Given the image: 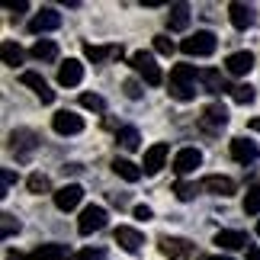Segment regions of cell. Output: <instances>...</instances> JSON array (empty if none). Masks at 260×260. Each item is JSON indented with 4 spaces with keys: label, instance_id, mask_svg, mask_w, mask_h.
<instances>
[{
    "label": "cell",
    "instance_id": "cell-1",
    "mask_svg": "<svg viewBox=\"0 0 260 260\" xmlns=\"http://www.w3.org/2000/svg\"><path fill=\"white\" fill-rule=\"evenodd\" d=\"M171 96L186 103V100L196 96V64H174L171 68V81H167Z\"/></svg>",
    "mask_w": 260,
    "mask_h": 260
},
{
    "label": "cell",
    "instance_id": "cell-2",
    "mask_svg": "<svg viewBox=\"0 0 260 260\" xmlns=\"http://www.w3.org/2000/svg\"><path fill=\"white\" fill-rule=\"evenodd\" d=\"M215 45H218V39H215V32H209V29H199V32H193L189 39H183V42H180L183 55H196V58L212 55Z\"/></svg>",
    "mask_w": 260,
    "mask_h": 260
},
{
    "label": "cell",
    "instance_id": "cell-3",
    "mask_svg": "<svg viewBox=\"0 0 260 260\" xmlns=\"http://www.w3.org/2000/svg\"><path fill=\"white\" fill-rule=\"evenodd\" d=\"M128 64H132L135 74H142L145 84H151V87H157V84L164 81V74H161V68L154 64V55L151 52H135L132 58H128Z\"/></svg>",
    "mask_w": 260,
    "mask_h": 260
},
{
    "label": "cell",
    "instance_id": "cell-4",
    "mask_svg": "<svg viewBox=\"0 0 260 260\" xmlns=\"http://www.w3.org/2000/svg\"><path fill=\"white\" fill-rule=\"evenodd\" d=\"M10 148L19 161H29V154L39 148V135L29 132V128H16V132H10Z\"/></svg>",
    "mask_w": 260,
    "mask_h": 260
},
{
    "label": "cell",
    "instance_id": "cell-5",
    "mask_svg": "<svg viewBox=\"0 0 260 260\" xmlns=\"http://www.w3.org/2000/svg\"><path fill=\"white\" fill-rule=\"evenodd\" d=\"M100 228H106V209L103 206H87L81 218H77V232L81 235H93Z\"/></svg>",
    "mask_w": 260,
    "mask_h": 260
},
{
    "label": "cell",
    "instance_id": "cell-6",
    "mask_svg": "<svg viewBox=\"0 0 260 260\" xmlns=\"http://www.w3.org/2000/svg\"><path fill=\"white\" fill-rule=\"evenodd\" d=\"M157 247H161V254L171 257V260H186V257H193V251H196L193 241H186V238H167V235L161 238Z\"/></svg>",
    "mask_w": 260,
    "mask_h": 260
},
{
    "label": "cell",
    "instance_id": "cell-7",
    "mask_svg": "<svg viewBox=\"0 0 260 260\" xmlns=\"http://www.w3.org/2000/svg\"><path fill=\"white\" fill-rule=\"evenodd\" d=\"M199 125L206 128V132H222V128L228 125V109L222 103H212L203 109V116H199Z\"/></svg>",
    "mask_w": 260,
    "mask_h": 260
},
{
    "label": "cell",
    "instance_id": "cell-8",
    "mask_svg": "<svg viewBox=\"0 0 260 260\" xmlns=\"http://www.w3.org/2000/svg\"><path fill=\"white\" fill-rule=\"evenodd\" d=\"M61 26V13L58 10H52V7H42L39 13L29 19V32H52V29H58Z\"/></svg>",
    "mask_w": 260,
    "mask_h": 260
},
{
    "label": "cell",
    "instance_id": "cell-9",
    "mask_svg": "<svg viewBox=\"0 0 260 260\" xmlns=\"http://www.w3.org/2000/svg\"><path fill=\"white\" fill-rule=\"evenodd\" d=\"M52 128L58 135H77V132H84V119L77 113H71V109H61V113H55Z\"/></svg>",
    "mask_w": 260,
    "mask_h": 260
},
{
    "label": "cell",
    "instance_id": "cell-10",
    "mask_svg": "<svg viewBox=\"0 0 260 260\" xmlns=\"http://www.w3.org/2000/svg\"><path fill=\"white\" fill-rule=\"evenodd\" d=\"M81 199H84V186L81 183H64L55 193V206L61 209V212H71V209L81 206Z\"/></svg>",
    "mask_w": 260,
    "mask_h": 260
},
{
    "label": "cell",
    "instance_id": "cell-11",
    "mask_svg": "<svg viewBox=\"0 0 260 260\" xmlns=\"http://www.w3.org/2000/svg\"><path fill=\"white\" fill-rule=\"evenodd\" d=\"M228 19H232L235 29H251L254 19H257V10L251 4H241V0H235V4H228Z\"/></svg>",
    "mask_w": 260,
    "mask_h": 260
},
{
    "label": "cell",
    "instance_id": "cell-12",
    "mask_svg": "<svg viewBox=\"0 0 260 260\" xmlns=\"http://www.w3.org/2000/svg\"><path fill=\"white\" fill-rule=\"evenodd\" d=\"M113 238H116V244L122 247V251H128V254H138L142 244H145V235L138 232V228H128V225H119Z\"/></svg>",
    "mask_w": 260,
    "mask_h": 260
},
{
    "label": "cell",
    "instance_id": "cell-13",
    "mask_svg": "<svg viewBox=\"0 0 260 260\" xmlns=\"http://www.w3.org/2000/svg\"><path fill=\"white\" fill-rule=\"evenodd\" d=\"M13 260H68V244H42L32 254H10Z\"/></svg>",
    "mask_w": 260,
    "mask_h": 260
},
{
    "label": "cell",
    "instance_id": "cell-14",
    "mask_svg": "<svg viewBox=\"0 0 260 260\" xmlns=\"http://www.w3.org/2000/svg\"><path fill=\"white\" fill-rule=\"evenodd\" d=\"M199 164H203V151H199V148H183V151H177V157H174V171L180 177L193 174Z\"/></svg>",
    "mask_w": 260,
    "mask_h": 260
},
{
    "label": "cell",
    "instance_id": "cell-15",
    "mask_svg": "<svg viewBox=\"0 0 260 260\" xmlns=\"http://www.w3.org/2000/svg\"><path fill=\"white\" fill-rule=\"evenodd\" d=\"M81 81H84V64L77 61V58L61 61V68H58V84L61 87H77Z\"/></svg>",
    "mask_w": 260,
    "mask_h": 260
},
{
    "label": "cell",
    "instance_id": "cell-16",
    "mask_svg": "<svg viewBox=\"0 0 260 260\" xmlns=\"http://www.w3.org/2000/svg\"><path fill=\"white\" fill-rule=\"evenodd\" d=\"M122 45H93V42H87L84 45V58L87 61H93V64H103L106 58H122Z\"/></svg>",
    "mask_w": 260,
    "mask_h": 260
},
{
    "label": "cell",
    "instance_id": "cell-17",
    "mask_svg": "<svg viewBox=\"0 0 260 260\" xmlns=\"http://www.w3.org/2000/svg\"><path fill=\"white\" fill-rule=\"evenodd\" d=\"M232 157L238 164H254L257 157H260V151H257V145L251 142V138H232Z\"/></svg>",
    "mask_w": 260,
    "mask_h": 260
},
{
    "label": "cell",
    "instance_id": "cell-18",
    "mask_svg": "<svg viewBox=\"0 0 260 260\" xmlns=\"http://www.w3.org/2000/svg\"><path fill=\"white\" fill-rule=\"evenodd\" d=\"M23 84H26L29 90H32V93H36L39 100H42V103H55V90L45 84V77H42V74L26 71V74H23Z\"/></svg>",
    "mask_w": 260,
    "mask_h": 260
},
{
    "label": "cell",
    "instance_id": "cell-19",
    "mask_svg": "<svg viewBox=\"0 0 260 260\" xmlns=\"http://www.w3.org/2000/svg\"><path fill=\"white\" fill-rule=\"evenodd\" d=\"M167 151H171V148H167L164 142H157V145H151L145 151V164H142V171L145 174H157L164 167V161H167Z\"/></svg>",
    "mask_w": 260,
    "mask_h": 260
},
{
    "label": "cell",
    "instance_id": "cell-20",
    "mask_svg": "<svg viewBox=\"0 0 260 260\" xmlns=\"http://www.w3.org/2000/svg\"><path fill=\"white\" fill-rule=\"evenodd\" d=\"M199 189H206V193L225 199V196L235 193V180H232V177H218V174H212V177H206L203 183H199Z\"/></svg>",
    "mask_w": 260,
    "mask_h": 260
},
{
    "label": "cell",
    "instance_id": "cell-21",
    "mask_svg": "<svg viewBox=\"0 0 260 260\" xmlns=\"http://www.w3.org/2000/svg\"><path fill=\"white\" fill-rule=\"evenodd\" d=\"M225 68H228V74L244 77V74H251V68H254V55L251 52H232L225 58Z\"/></svg>",
    "mask_w": 260,
    "mask_h": 260
},
{
    "label": "cell",
    "instance_id": "cell-22",
    "mask_svg": "<svg viewBox=\"0 0 260 260\" xmlns=\"http://www.w3.org/2000/svg\"><path fill=\"white\" fill-rule=\"evenodd\" d=\"M215 247H222V251H241V247H251L244 232H218L215 235Z\"/></svg>",
    "mask_w": 260,
    "mask_h": 260
},
{
    "label": "cell",
    "instance_id": "cell-23",
    "mask_svg": "<svg viewBox=\"0 0 260 260\" xmlns=\"http://www.w3.org/2000/svg\"><path fill=\"white\" fill-rule=\"evenodd\" d=\"M189 26V4H171L167 10V29L171 32H183Z\"/></svg>",
    "mask_w": 260,
    "mask_h": 260
},
{
    "label": "cell",
    "instance_id": "cell-24",
    "mask_svg": "<svg viewBox=\"0 0 260 260\" xmlns=\"http://www.w3.org/2000/svg\"><path fill=\"white\" fill-rule=\"evenodd\" d=\"M199 81H203V90H206V93H225V90H228L222 71H212V68L199 71Z\"/></svg>",
    "mask_w": 260,
    "mask_h": 260
},
{
    "label": "cell",
    "instance_id": "cell-25",
    "mask_svg": "<svg viewBox=\"0 0 260 260\" xmlns=\"http://www.w3.org/2000/svg\"><path fill=\"white\" fill-rule=\"evenodd\" d=\"M113 171L122 177V180H128V183H138V180H142V174H145L142 167L132 164L128 157H116V161H113Z\"/></svg>",
    "mask_w": 260,
    "mask_h": 260
},
{
    "label": "cell",
    "instance_id": "cell-26",
    "mask_svg": "<svg viewBox=\"0 0 260 260\" xmlns=\"http://www.w3.org/2000/svg\"><path fill=\"white\" fill-rule=\"evenodd\" d=\"M116 142L122 145L125 151H138V148H142V135H138V128L125 125V128H119V132H116Z\"/></svg>",
    "mask_w": 260,
    "mask_h": 260
},
{
    "label": "cell",
    "instance_id": "cell-27",
    "mask_svg": "<svg viewBox=\"0 0 260 260\" xmlns=\"http://www.w3.org/2000/svg\"><path fill=\"white\" fill-rule=\"evenodd\" d=\"M32 58H36V61H55V58H58V45L52 42V39H39V42L32 45Z\"/></svg>",
    "mask_w": 260,
    "mask_h": 260
},
{
    "label": "cell",
    "instance_id": "cell-28",
    "mask_svg": "<svg viewBox=\"0 0 260 260\" xmlns=\"http://www.w3.org/2000/svg\"><path fill=\"white\" fill-rule=\"evenodd\" d=\"M0 52H4V64H10V68H19V64L26 61V52H23L16 42H10V39L4 42V48H0Z\"/></svg>",
    "mask_w": 260,
    "mask_h": 260
},
{
    "label": "cell",
    "instance_id": "cell-29",
    "mask_svg": "<svg viewBox=\"0 0 260 260\" xmlns=\"http://www.w3.org/2000/svg\"><path fill=\"white\" fill-rule=\"evenodd\" d=\"M254 87L251 84H238V87H232V100H235V103L238 106H247V103H254Z\"/></svg>",
    "mask_w": 260,
    "mask_h": 260
},
{
    "label": "cell",
    "instance_id": "cell-30",
    "mask_svg": "<svg viewBox=\"0 0 260 260\" xmlns=\"http://www.w3.org/2000/svg\"><path fill=\"white\" fill-rule=\"evenodd\" d=\"M26 186H29V193L42 196V193H48V189H52V180H48L45 174H32V177L26 180Z\"/></svg>",
    "mask_w": 260,
    "mask_h": 260
},
{
    "label": "cell",
    "instance_id": "cell-31",
    "mask_svg": "<svg viewBox=\"0 0 260 260\" xmlns=\"http://www.w3.org/2000/svg\"><path fill=\"white\" fill-rule=\"evenodd\" d=\"M244 212H247V215H257V212H260V186H251V189H247V196H244Z\"/></svg>",
    "mask_w": 260,
    "mask_h": 260
},
{
    "label": "cell",
    "instance_id": "cell-32",
    "mask_svg": "<svg viewBox=\"0 0 260 260\" xmlns=\"http://www.w3.org/2000/svg\"><path fill=\"white\" fill-rule=\"evenodd\" d=\"M16 232H19V222L10 212H4V215H0V238H13Z\"/></svg>",
    "mask_w": 260,
    "mask_h": 260
},
{
    "label": "cell",
    "instance_id": "cell-33",
    "mask_svg": "<svg viewBox=\"0 0 260 260\" xmlns=\"http://www.w3.org/2000/svg\"><path fill=\"white\" fill-rule=\"evenodd\" d=\"M81 106H84V109H93V113H103V109H106L103 96H96V93H84V96H81Z\"/></svg>",
    "mask_w": 260,
    "mask_h": 260
},
{
    "label": "cell",
    "instance_id": "cell-34",
    "mask_svg": "<svg viewBox=\"0 0 260 260\" xmlns=\"http://www.w3.org/2000/svg\"><path fill=\"white\" fill-rule=\"evenodd\" d=\"M74 260H106V251L103 247H84V251H77Z\"/></svg>",
    "mask_w": 260,
    "mask_h": 260
},
{
    "label": "cell",
    "instance_id": "cell-35",
    "mask_svg": "<svg viewBox=\"0 0 260 260\" xmlns=\"http://www.w3.org/2000/svg\"><path fill=\"white\" fill-rule=\"evenodd\" d=\"M174 42H171V39H167V36H154V52L157 55H174Z\"/></svg>",
    "mask_w": 260,
    "mask_h": 260
},
{
    "label": "cell",
    "instance_id": "cell-36",
    "mask_svg": "<svg viewBox=\"0 0 260 260\" xmlns=\"http://www.w3.org/2000/svg\"><path fill=\"white\" fill-rule=\"evenodd\" d=\"M174 193H177V199L189 203V199L196 196V186H193V183H177V186H174Z\"/></svg>",
    "mask_w": 260,
    "mask_h": 260
},
{
    "label": "cell",
    "instance_id": "cell-37",
    "mask_svg": "<svg viewBox=\"0 0 260 260\" xmlns=\"http://www.w3.org/2000/svg\"><path fill=\"white\" fill-rule=\"evenodd\" d=\"M122 90H125V96H128V100H142V84H138V81H125Z\"/></svg>",
    "mask_w": 260,
    "mask_h": 260
},
{
    "label": "cell",
    "instance_id": "cell-38",
    "mask_svg": "<svg viewBox=\"0 0 260 260\" xmlns=\"http://www.w3.org/2000/svg\"><path fill=\"white\" fill-rule=\"evenodd\" d=\"M135 218H142V222H148V218H151V209H148V206H135Z\"/></svg>",
    "mask_w": 260,
    "mask_h": 260
},
{
    "label": "cell",
    "instance_id": "cell-39",
    "mask_svg": "<svg viewBox=\"0 0 260 260\" xmlns=\"http://www.w3.org/2000/svg\"><path fill=\"white\" fill-rule=\"evenodd\" d=\"M7 10H26L29 4H26V0H16V4H13V0H10V4H4Z\"/></svg>",
    "mask_w": 260,
    "mask_h": 260
},
{
    "label": "cell",
    "instance_id": "cell-40",
    "mask_svg": "<svg viewBox=\"0 0 260 260\" xmlns=\"http://www.w3.org/2000/svg\"><path fill=\"white\" fill-rule=\"evenodd\" d=\"M247 260H260V247H254V244L247 247Z\"/></svg>",
    "mask_w": 260,
    "mask_h": 260
},
{
    "label": "cell",
    "instance_id": "cell-41",
    "mask_svg": "<svg viewBox=\"0 0 260 260\" xmlns=\"http://www.w3.org/2000/svg\"><path fill=\"white\" fill-rule=\"evenodd\" d=\"M13 180H16L13 174H10V171H4V189H10V186H13Z\"/></svg>",
    "mask_w": 260,
    "mask_h": 260
},
{
    "label": "cell",
    "instance_id": "cell-42",
    "mask_svg": "<svg viewBox=\"0 0 260 260\" xmlns=\"http://www.w3.org/2000/svg\"><path fill=\"white\" fill-rule=\"evenodd\" d=\"M251 128H254V132H260V116H257V119H251Z\"/></svg>",
    "mask_w": 260,
    "mask_h": 260
},
{
    "label": "cell",
    "instance_id": "cell-43",
    "mask_svg": "<svg viewBox=\"0 0 260 260\" xmlns=\"http://www.w3.org/2000/svg\"><path fill=\"white\" fill-rule=\"evenodd\" d=\"M206 260H232V257H206Z\"/></svg>",
    "mask_w": 260,
    "mask_h": 260
},
{
    "label": "cell",
    "instance_id": "cell-44",
    "mask_svg": "<svg viewBox=\"0 0 260 260\" xmlns=\"http://www.w3.org/2000/svg\"><path fill=\"white\" fill-rule=\"evenodd\" d=\"M257 235H260V222H257Z\"/></svg>",
    "mask_w": 260,
    "mask_h": 260
}]
</instances>
